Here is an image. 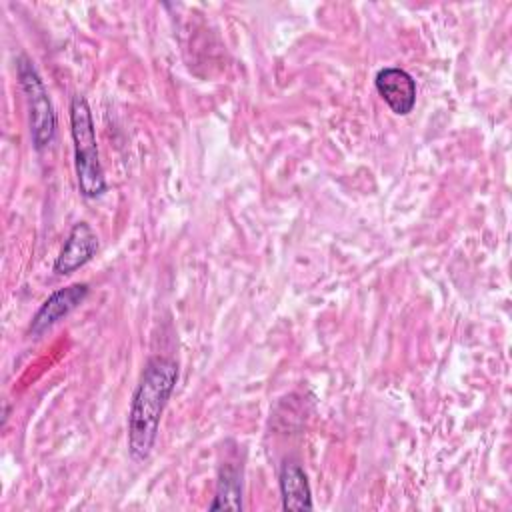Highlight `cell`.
<instances>
[{
	"instance_id": "cell-6",
	"label": "cell",
	"mask_w": 512,
	"mask_h": 512,
	"mask_svg": "<svg viewBox=\"0 0 512 512\" xmlns=\"http://www.w3.org/2000/svg\"><path fill=\"white\" fill-rule=\"evenodd\" d=\"M96 250H98V236L92 230V226L86 222H76L70 228L64 240V246L60 248V254L56 256L54 272L60 276L76 272L78 268H82L86 262L92 260Z\"/></svg>"
},
{
	"instance_id": "cell-5",
	"label": "cell",
	"mask_w": 512,
	"mask_h": 512,
	"mask_svg": "<svg viewBox=\"0 0 512 512\" xmlns=\"http://www.w3.org/2000/svg\"><path fill=\"white\" fill-rule=\"evenodd\" d=\"M374 86L394 114L406 116L412 112L416 104V82L404 68L386 66L378 70Z\"/></svg>"
},
{
	"instance_id": "cell-2",
	"label": "cell",
	"mask_w": 512,
	"mask_h": 512,
	"mask_svg": "<svg viewBox=\"0 0 512 512\" xmlns=\"http://www.w3.org/2000/svg\"><path fill=\"white\" fill-rule=\"evenodd\" d=\"M70 134L74 142V168L78 190L88 200L98 198L106 192V178L98 156L90 104L82 94H76L70 102Z\"/></svg>"
},
{
	"instance_id": "cell-8",
	"label": "cell",
	"mask_w": 512,
	"mask_h": 512,
	"mask_svg": "<svg viewBox=\"0 0 512 512\" xmlns=\"http://www.w3.org/2000/svg\"><path fill=\"white\" fill-rule=\"evenodd\" d=\"M242 474L234 462H226L218 472L216 496L210 510H240L242 508Z\"/></svg>"
},
{
	"instance_id": "cell-3",
	"label": "cell",
	"mask_w": 512,
	"mask_h": 512,
	"mask_svg": "<svg viewBox=\"0 0 512 512\" xmlns=\"http://www.w3.org/2000/svg\"><path fill=\"white\" fill-rule=\"evenodd\" d=\"M16 74L28 106L30 138L34 148L40 152L50 146L56 136V112L50 102L48 90L28 56H18Z\"/></svg>"
},
{
	"instance_id": "cell-7",
	"label": "cell",
	"mask_w": 512,
	"mask_h": 512,
	"mask_svg": "<svg viewBox=\"0 0 512 512\" xmlns=\"http://www.w3.org/2000/svg\"><path fill=\"white\" fill-rule=\"evenodd\" d=\"M278 486H280V496H282V508L290 512H300V510H312V492L308 484V476L302 470L300 464L294 460H286L280 466L278 474Z\"/></svg>"
},
{
	"instance_id": "cell-1",
	"label": "cell",
	"mask_w": 512,
	"mask_h": 512,
	"mask_svg": "<svg viewBox=\"0 0 512 512\" xmlns=\"http://www.w3.org/2000/svg\"><path fill=\"white\" fill-rule=\"evenodd\" d=\"M178 364L168 356L146 360L128 412V454L142 462L150 456L160 428L162 412L176 388Z\"/></svg>"
},
{
	"instance_id": "cell-4",
	"label": "cell",
	"mask_w": 512,
	"mask_h": 512,
	"mask_svg": "<svg viewBox=\"0 0 512 512\" xmlns=\"http://www.w3.org/2000/svg\"><path fill=\"white\" fill-rule=\"evenodd\" d=\"M88 292H90V288L84 282H76V284H70L66 288H60V290L52 292L40 304L38 312L34 314V318L30 322V334H34V336L44 334L56 322H60L70 312H74L86 300Z\"/></svg>"
}]
</instances>
